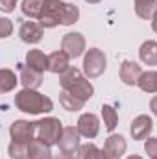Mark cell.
<instances>
[{
  "label": "cell",
  "mask_w": 157,
  "mask_h": 159,
  "mask_svg": "<svg viewBox=\"0 0 157 159\" xmlns=\"http://www.w3.org/2000/svg\"><path fill=\"white\" fill-rule=\"evenodd\" d=\"M79 19V9L74 4L63 2V0H46L43 13H41L39 20L43 28H56L59 24L70 26L74 22H78Z\"/></svg>",
  "instance_id": "1"
},
{
  "label": "cell",
  "mask_w": 157,
  "mask_h": 159,
  "mask_svg": "<svg viewBox=\"0 0 157 159\" xmlns=\"http://www.w3.org/2000/svg\"><path fill=\"white\" fill-rule=\"evenodd\" d=\"M15 107L30 115H41L52 111L54 104L48 96L37 93L35 89H22L20 93L15 94Z\"/></svg>",
  "instance_id": "2"
},
{
  "label": "cell",
  "mask_w": 157,
  "mask_h": 159,
  "mask_svg": "<svg viewBox=\"0 0 157 159\" xmlns=\"http://www.w3.org/2000/svg\"><path fill=\"white\" fill-rule=\"evenodd\" d=\"M59 83H61V89H63V91H67V93L78 96V98L85 100V102H87V100L92 96V93H94V87L91 85V81L85 78V76L81 74V70H78L76 67H70L67 72H63V74L59 76Z\"/></svg>",
  "instance_id": "3"
},
{
  "label": "cell",
  "mask_w": 157,
  "mask_h": 159,
  "mask_svg": "<svg viewBox=\"0 0 157 159\" xmlns=\"http://www.w3.org/2000/svg\"><path fill=\"white\" fill-rule=\"evenodd\" d=\"M61 133H63V126H61V120L54 119V117H48V119H43L35 122V137L44 141L46 144H57L59 139H61Z\"/></svg>",
  "instance_id": "4"
},
{
  "label": "cell",
  "mask_w": 157,
  "mask_h": 159,
  "mask_svg": "<svg viewBox=\"0 0 157 159\" xmlns=\"http://www.w3.org/2000/svg\"><path fill=\"white\" fill-rule=\"evenodd\" d=\"M105 65H107V61H105V56H104V52L100 48L87 50V54L83 57V70H85L87 78L102 76L104 70H105Z\"/></svg>",
  "instance_id": "5"
},
{
  "label": "cell",
  "mask_w": 157,
  "mask_h": 159,
  "mask_svg": "<svg viewBox=\"0 0 157 159\" xmlns=\"http://www.w3.org/2000/svg\"><path fill=\"white\" fill-rule=\"evenodd\" d=\"M59 150L63 156H76L79 150V131L78 128H72V126H67L63 128V133H61V139L57 143Z\"/></svg>",
  "instance_id": "6"
},
{
  "label": "cell",
  "mask_w": 157,
  "mask_h": 159,
  "mask_svg": "<svg viewBox=\"0 0 157 159\" xmlns=\"http://www.w3.org/2000/svg\"><path fill=\"white\" fill-rule=\"evenodd\" d=\"M9 135L13 141L17 143H26L30 144L34 141L35 135V122H28V120H15L9 128Z\"/></svg>",
  "instance_id": "7"
},
{
  "label": "cell",
  "mask_w": 157,
  "mask_h": 159,
  "mask_svg": "<svg viewBox=\"0 0 157 159\" xmlns=\"http://www.w3.org/2000/svg\"><path fill=\"white\" fill-rule=\"evenodd\" d=\"M61 50H63L70 59L79 57V56L83 54V50H85V39H83V35L78 34V32L67 34V35L63 37V41H61Z\"/></svg>",
  "instance_id": "8"
},
{
  "label": "cell",
  "mask_w": 157,
  "mask_h": 159,
  "mask_svg": "<svg viewBox=\"0 0 157 159\" xmlns=\"http://www.w3.org/2000/svg\"><path fill=\"white\" fill-rule=\"evenodd\" d=\"M78 131L81 137H85V139H92V137H96L98 135V131H100V120L96 115H92V113H85V115H81L78 120Z\"/></svg>",
  "instance_id": "9"
},
{
  "label": "cell",
  "mask_w": 157,
  "mask_h": 159,
  "mask_svg": "<svg viewBox=\"0 0 157 159\" xmlns=\"http://www.w3.org/2000/svg\"><path fill=\"white\" fill-rule=\"evenodd\" d=\"M126 146L128 144H126L122 135H109L105 144H104V148H102V152H104V156L107 159H120L124 156V152H126Z\"/></svg>",
  "instance_id": "10"
},
{
  "label": "cell",
  "mask_w": 157,
  "mask_h": 159,
  "mask_svg": "<svg viewBox=\"0 0 157 159\" xmlns=\"http://www.w3.org/2000/svg\"><path fill=\"white\" fill-rule=\"evenodd\" d=\"M152 129H154V122H152V119L148 115H139L137 119H133L131 128H129L131 137L137 139V141L148 139V135L152 133Z\"/></svg>",
  "instance_id": "11"
},
{
  "label": "cell",
  "mask_w": 157,
  "mask_h": 159,
  "mask_svg": "<svg viewBox=\"0 0 157 159\" xmlns=\"http://www.w3.org/2000/svg\"><path fill=\"white\" fill-rule=\"evenodd\" d=\"M142 76V69L141 65H137L135 61H122L120 65V80L126 85H139V80Z\"/></svg>",
  "instance_id": "12"
},
{
  "label": "cell",
  "mask_w": 157,
  "mask_h": 159,
  "mask_svg": "<svg viewBox=\"0 0 157 159\" xmlns=\"http://www.w3.org/2000/svg\"><path fill=\"white\" fill-rule=\"evenodd\" d=\"M19 35L20 39L28 44H35L43 39V26L34 22V20H26L20 24V30H19Z\"/></svg>",
  "instance_id": "13"
},
{
  "label": "cell",
  "mask_w": 157,
  "mask_h": 159,
  "mask_svg": "<svg viewBox=\"0 0 157 159\" xmlns=\"http://www.w3.org/2000/svg\"><path fill=\"white\" fill-rule=\"evenodd\" d=\"M19 72H20V81L24 85V89H37L43 83V72H37L35 69H32L30 65L20 63L19 65Z\"/></svg>",
  "instance_id": "14"
},
{
  "label": "cell",
  "mask_w": 157,
  "mask_h": 159,
  "mask_svg": "<svg viewBox=\"0 0 157 159\" xmlns=\"http://www.w3.org/2000/svg\"><path fill=\"white\" fill-rule=\"evenodd\" d=\"M70 69V57L63 52V50H57V52H52L48 56V70L54 72V74H63Z\"/></svg>",
  "instance_id": "15"
},
{
  "label": "cell",
  "mask_w": 157,
  "mask_h": 159,
  "mask_svg": "<svg viewBox=\"0 0 157 159\" xmlns=\"http://www.w3.org/2000/svg\"><path fill=\"white\" fill-rule=\"evenodd\" d=\"M28 154H30V159H52L50 144H46L41 139H34L28 144Z\"/></svg>",
  "instance_id": "16"
},
{
  "label": "cell",
  "mask_w": 157,
  "mask_h": 159,
  "mask_svg": "<svg viewBox=\"0 0 157 159\" xmlns=\"http://www.w3.org/2000/svg\"><path fill=\"white\" fill-rule=\"evenodd\" d=\"M26 65H30L37 72H44V70H48V56H44L37 48L35 50H30L26 54Z\"/></svg>",
  "instance_id": "17"
},
{
  "label": "cell",
  "mask_w": 157,
  "mask_h": 159,
  "mask_svg": "<svg viewBox=\"0 0 157 159\" xmlns=\"http://www.w3.org/2000/svg\"><path fill=\"white\" fill-rule=\"evenodd\" d=\"M141 61L146 65H157V43L155 41H144L139 50Z\"/></svg>",
  "instance_id": "18"
},
{
  "label": "cell",
  "mask_w": 157,
  "mask_h": 159,
  "mask_svg": "<svg viewBox=\"0 0 157 159\" xmlns=\"http://www.w3.org/2000/svg\"><path fill=\"white\" fill-rule=\"evenodd\" d=\"M135 2V13L141 19H154L157 11V0H133Z\"/></svg>",
  "instance_id": "19"
},
{
  "label": "cell",
  "mask_w": 157,
  "mask_h": 159,
  "mask_svg": "<svg viewBox=\"0 0 157 159\" xmlns=\"http://www.w3.org/2000/svg\"><path fill=\"white\" fill-rule=\"evenodd\" d=\"M59 104L67 111H79V109H83L85 100H81V98H78V96H74V94H70V93H67V91L61 89V93H59Z\"/></svg>",
  "instance_id": "20"
},
{
  "label": "cell",
  "mask_w": 157,
  "mask_h": 159,
  "mask_svg": "<svg viewBox=\"0 0 157 159\" xmlns=\"http://www.w3.org/2000/svg\"><path fill=\"white\" fill-rule=\"evenodd\" d=\"M46 0H22V13L30 19H39Z\"/></svg>",
  "instance_id": "21"
},
{
  "label": "cell",
  "mask_w": 157,
  "mask_h": 159,
  "mask_svg": "<svg viewBox=\"0 0 157 159\" xmlns=\"http://www.w3.org/2000/svg\"><path fill=\"white\" fill-rule=\"evenodd\" d=\"M76 159H107V157L104 156V152L96 144L87 143V144H81L79 146L78 154H76Z\"/></svg>",
  "instance_id": "22"
},
{
  "label": "cell",
  "mask_w": 157,
  "mask_h": 159,
  "mask_svg": "<svg viewBox=\"0 0 157 159\" xmlns=\"http://www.w3.org/2000/svg\"><path fill=\"white\" fill-rule=\"evenodd\" d=\"M139 87L144 93H157V70L142 72V76L139 80Z\"/></svg>",
  "instance_id": "23"
},
{
  "label": "cell",
  "mask_w": 157,
  "mask_h": 159,
  "mask_svg": "<svg viewBox=\"0 0 157 159\" xmlns=\"http://www.w3.org/2000/svg\"><path fill=\"white\" fill-rule=\"evenodd\" d=\"M15 85H17L15 72L9 69H2L0 70V93H9L15 89Z\"/></svg>",
  "instance_id": "24"
},
{
  "label": "cell",
  "mask_w": 157,
  "mask_h": 159,
  "mask_svg": "<svg viewBox=\"0 0 157 159\" xmlns=\"http://www.w3.org/2000/svg\"><path fill=\"white\" fill-rule=\"evenodd\" d=\"M102 119H104V124H105V129L107 131H113L118 124L117 109L111 107V106H102Z\"/></svg>",
  "instance_id": "25"
},
{
  "label": "cell",
  "mask_w": 157,
  "mask_h": 159,
  "mask_svg": "<svg viewBox=\"0 0 157 159\" xmlns=\"http://www.w3.org/2000/svg\"><path fill=\"white\" fill-rule=\"evenodd\" d=\"M7 152H9V157L11 159H28L30 157V154H28V144H26V143L11 141Z\"/></svg>",
  "instance_id": "26"
},
{
  "label": "cell",
  "mask_w": 157,
  "mask_h": 159,
  "mask_svg": "<svg viewBox=\"0 0 157 159\" xmlns=\"http://www.w3.org/2000/svg\"><path fill=\"white\" fill-rule=\"evenodd\" d=\"M144 150H146V154L150 156V159H155V157H157V139H154V137L146 139Z\"/></svg>",
  "instance_id": "27"
},
{
  "label": "cell",
  "mask_w": 157,
  "mask_h": 159,
  "mask_svg": "<svg viewBox=\"0 0 157 159\" xmlns=\"http://www.w3.org/2000/svg\"><path fill=\"white\" fill-rule=\"evenodd\" d=\"M11 30H13L11 20H9V19H0V37L11 35Z\"/></svg>",
  "instance_id": "28"
},
{
  "label": "cell",
  "mask_w": 157,
  "mask_h": 159,
  "mask_svg": "<svg viewBox=\"0 0 157 159\" xmlns=\"http://www.w3.org/2000/svg\"><path fill=\"white\" fill-rule=\"evenodd\" d=\"M15 4H17V0H0V9L9 13V11L15 9Z\"/></svg>",
  "instance_id": "29"
},
{
  "label": "cell",
  "mask_w": 157,
  "mask_h": 159,
  "mask_svg": "<svg viewBox=\"0 0 157 159\" xmlns=\"http://www.w3.org/2000/svg\"><path fill=\"white\" fill-rule=\"evenodd\" d=\"M150 109H152V113L157 117V96L152 98V102H150Z\"/></svg>",
  "instance_id": "30"
},
{
  "label": "cell",
  "mask_w": 157,
  "mask_h": 159,
  "mask_svg": "<svg viewBox=\"0 0 157 159\" xmlns=\"http://www.w3.org/2000/svg\"><path fill=\"white\" fill-rule=\"evenodd\" d=\"M152 28H154V32L157 34V11H155V15H154V19H152Z\"/></svg>",
  "instance_id": "31"
},
{
  "label": "cell",
  "mask_w": 157,
  "mask_h": 159,
  "mask_svg": "<svg viewBox=\"0 0 157 159\" xmlns=\"http://www.w3.org/2000/svg\"><path fill=\"white\" fill-rule=\"evenodd\" d=\"M57 159H74L72 156H61V157H57Z\"/></svg>",
  "instance_id": "32"
},
{
  "label": "cell",
  "mask_w": 157,
  "mask_h": 159,
  "mask_svg": "<svg viewBox=\"0 0 157 159\" xmlns=\"http://www.w3.org/2000/svg\"><path fill=\"white\" fill-rule=\"evenodd\" d=\"M85 2H89V4H98L100 0H85Z\"/></svg>",
  "instance_id": "33"
},
{
  "label": "cell",
  "mask_w": 157,
  "mask_h": 159,
  "mask_svg": "<svg viewBox=\"0 0 157 159\" xmlns=\"http://www.w3.org/2000/svg\"><path fill=\"white\" fill-rule=\"evenodd\" d=\"M128 159H142V157H141V156H129Z\"/></svg>",
  "instance_id": "34"
},
{
  "label": "cell",
  "mask_w": 157,
  "mask_h": 159,
  "mask_svg": "<svg viewBox=\"0 0 157 159\" xmlns=\"http://www.w3.org/2000/svg\"><path fill=\"white\" fill-rule=\"evenodd\" d=\"M155 159H157V157H155Z\"/></svg>",
  "instance_id": "35"
}]
</instances>
